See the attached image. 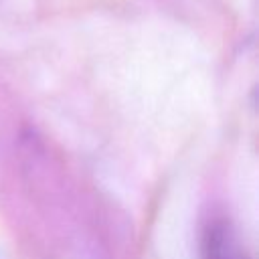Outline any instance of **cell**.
I'll list each match as a JSON object with an SVG mask.
<instances>
[{
    "label": "cell",
    "instance_id": "cell-1",
    "mask_svg": "<svg viewBox=\"0 0 259 259\" xmlns=\"http://www.w3.org/2000/svg\"><path fill=\"white\" fill-rule=\"evenodd\" d=\"M202 259H249V255L233 225L214 219L202 233Z\"/></svg>",
    "mask_w": 259,
    "mask_h": 259
},
{
    "label": "cell",
    "instance_id": "cell-2",
    "mask_svg": "<svg viewBox=\"0 0 259 259\" xmlns=\"http://www.w3.org/2000/svg\"><path fill=\"white\" fill-rule=\"evenodd\" d=\"M0 259H6V257H4V253H2V251H0Z\"/></svg>",
    "mask_w": 259,
    "mask_h": 259
}]
</instances>
